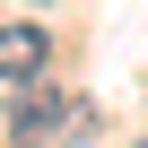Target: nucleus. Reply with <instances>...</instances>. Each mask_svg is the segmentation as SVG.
<instances>
[{
  "mask_svg": "<svg viewBox=\"0 0 148 148\" xmlns=\"http://www.w3.org/2000/svg\"><path fill=\"white\" fill-rule=\"evenodd\" d=\"M44 61H52V35H44V26H26V18L0 26V79H9V87H35Z\"/></svg>",
  "mask_w": 148,
  "mask_h": 148,
  "instance_id": "nucleus-1",
  "label": "nucleus"
},
{
  "mask_svg": "<svg viewBox=\"0 0 148 148\" xmlns=\"http://www.w3.org/2000/svg\"><path fill=\"white\" fill-rule=\"evenodd\" d=\"M61 105H70V96L26 87V96H18V113H9V131H18V139H52V131H61Z\"/></svg>",
  "mask_w": 148,
  "mask_h": 148,
  "instance_id": "nucleus-2",
  "label": "nucleus"
},
{
  "mask_svg": "<svg viewBox=\"0 0 148 148\" xmlns=\"http://www.w3.org/2000/svg\"><path fill=\"white\" fill-rule=\"evenodd\" d=\"M87 131H96V105H87V96H70V105H61V131H52V139H61V148H79Z\"/></svg>",
  "mask_w": 148,
  "mask_h": 148,
  "instance_id": "nucleus-3",
  "label": "nucleus"
},
{
  "mask_svg": "<svg viewBox=\"0 0 148 148\" xmlns=\"http://www.w3.org/2000/svg\"><path fill=\"white\" fill-rule=\"evenodd\" d=\"M139 148H148V139H139Z\"/></svg>",
  "mask_w": 148,
  "mask_h": 148,
  "instance_id": "nucleus-4",
  "label": "nucleus"
}]
</instances>
